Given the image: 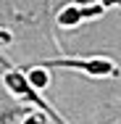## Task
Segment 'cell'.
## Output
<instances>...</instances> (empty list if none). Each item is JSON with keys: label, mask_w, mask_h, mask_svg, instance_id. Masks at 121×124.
<instances>
[{"label": "cell", "mask_w": 121, "mask_h": 124, "mask_svg": "<svg viewBox=\"0 0 121 124\" xmlns=\"http://www.w3.org/2000/svg\"><path fill=\"white\" fill-rule=\"evenodd\" d=\"M42 66L48 69H79V71H87L92 77H116L119 74V66L108 58H90V61H82V58H53L45 61Z\"/></svg>", "instance_id": "cell-1"}, {"label": "cell", "mask_w": 121, "mask_h": 124, "mask_svg": "<svg viewBox=\"0 0 121 124\" xmlns=\"http://www.w3.org/2000/svg\"><path fill=\"white\" fill-rule=\"evenodd\" d=\"M3 82H5V87L13 93V95H19V98H26V100H32V103H37L45 114H50L53 119H58L55 116V111L50 108L48 103H42L40 100V95H37V90L29 85V79H26V74H21V71H8V74L3 77Z\"/></svg>", "instance_id": "cell-2"}, {"label": "cell", "mask_w": 121, "mask_h": 124, "mask_svg": "<svg viewBox=\"0 0 121 124\" xmlns=\"http://www.w3.org/2000/svg\"><path fill=\"white\" fill-rule=\"evenodd\" d=\"M103 13V8L97 5V8H79V5H66L61 13H58V26H76L82 19H87V16H100Z\"/></svg>", "instance_id": "cell-3"}, {"label": "cell", "mask_w": 121, "mask_h": 124, "mask_svg": "<svg viewBox=\"0 0 121 124\" xmlns=\"http://www.w3.org/2000/svg\"><path fill=\"white\" fill-rule=\"evenodd\" d=\"M26 79H29V85L34 87V90H42V87H48L50 85V74H48V66H37V69H29L26 71Z\"/></svg>", "instance_id": "cell-4"}, {"label": "cell", "mask_w": 121, "mask_h": 124, "mask_svg": "<svg viewBox=\"0 0 121 124\" xmlns=\"http://www.w3.org/2000/svg\"><path fill=\"white\" fill-rule=\"evenodd\" d=\"M0 40H3V42H11V34H5V32L0 29Z\"/></svg>", "instance_id": "cell-5"}]
</instances>
